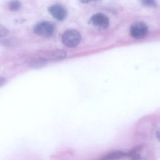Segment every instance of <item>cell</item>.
Listing matches in <instances>:
<instances>
[{
  "label": "cell",
  "instance_id": "obj_17",
  "mask_svg": "<svg viewBox=\"0 0 160 160\" xmlns=\"http://www.w3.org/2000/svg\"><path fill=\"white\" fill-rule=\"evenodd\" d=\"M92 1H89V0H82L81 1V2L83 3H88V2H90Z\"/></svg>",
  "mask_w": 160,
  "mask_h": 160
},
{
  "label": "cell",
  "instance_id": "obj_4",
  "mask_svg": "<svg viewBox=\"0 0 160 160\" xmlns=\"http://www.w3.org/2000/svg\"><path fill=\"white\" fill-rule=\"evenodd\" d=\"M89 22L95 28L100 30L106 29L109 24L108 18L101 13H98L93 15L90 19Z\"/></svg>",
  "mask_w": 160,
  "mask_h": 160
},
{
  "label": "cell",
  "instance_id": "obj_3",
  "mask_svg": "<svg viewBox=\"0 0 160 160\" xmlns=\"http://www.w3.org/2000/svg\"><path fill=\"white\" fill-rule=\"evenodd\" d=\"M147 25L142 22H138L133 23L129 29L131 35L133 38L140 39L144 38L148 32Z\"/></svg>",
  "mask_w": 160,
  "mask_h": 160
},
{
  "label": "cell",
  "instance_id": "obj_10",
  "mask_svg": "<svg viewBox=\"0 0 160 160\" xmlns=\"http://www.w3.org/2000/svg\"><path fill=\"white\" fill-rule=\"evenodd\" d=\"M145 146V144H142L137 145L132 148L128 152H127V157H130L132 155L138 152L143 149Z\"/></svg>",
  "mask_w": 160,
  "mask_h": 160
},
{
  "label": "cell",
  "instance_id": "obj_13",
  "mask_svg": "<svg viewBox=\"0 0 160 160\" xmlns=\"http://www.w3.org/2000/svg\"><path fill=\"white\" fill-rule=\"evenodd\" d=\"M142 3L147 6H155L156 5V2L154 0H143L142 1Z\"/></svg>",
  "mask_w": 160,
  "mask_h": 160
},
{
  "label": "cell",
  "instance_id": "obj_16",
  "mask_svg": "<svg viewBox=\"0 0 160 160\" xmlns=\"http://www.w3.org/2000/svg\"><path fill=\"white\" fill-rule=\"evenodd\" d=\"M156 136L157 139L160 140V131L159 129H157L156 132Z\"/></svg>",
  "mask_w": 160,
  "mask_h": 160
},
{
  "label": "cell",
  "instance_id": "obj_2",
  "mask_svg": "<svg viewBox=\"0 0 160 160\" xmlns=\"http://www.w3.org/2000/svg\"><path fill=\"white\" fill-rule=\"evenodd\" d=\"M54 26L53 23L48 21H42L38 23L33 29L34 33L42 37H49L53 34Z\"/></svg>",
  "mask_w": 160,
  "mask_h": 160
},
{
  "label": "cell",
  "instance_id": "obj_15",
  "mask_svg": "<svg viewBox=\"0 0 160 160\" xmlns=\"http://www.w3.org/2000/svg\"><path fill=\"white\" fill-rule=\"evenodd\" d=\"M6 82V80L3 78H0V87L3 86Z\"/></svg>",
  "mask_w": 160,
  "mask_h": 160
},
{
  "label": "cell",
  "instance_id": "obj_6",
  "mask_svg": "<svg viewBox=\"0 0 160 160\" xmlns=\"http://www.w3.org/2000/svg\"><path fill=\"white\" fill-rule=\"evenodd\" d=\"M40 55L41 58L46 59H59L64 58L67 55V53L64 50L56 49L41 52H40Z\"/></svg>",
  "mask_w": 160,
  "mask_h": 160
},
{
  "label": "cell",
  "instance_id": "obj_8",
  "mask_svg": "<svg viewBox=\"0 0 160 160\" xmlns=\"http://www.w3.org/2000/svg\"><path fill=\"white\" fill-rule=\"evenodd\" d=\"M47 63V59L40 57L32 61L30 63V67L33 68H39L44 67Z\"/></svg>",
  "mask_w": 160,
  "mask_h": 160
},
{
  "label": "cell",
  "instance_id": "obj_9",
  "mask_svg": "<svg viewBox=\"0 0 160 160\" xmlns=\"http://www.w3.org/2000/svg\"><path fill=\"white\" fill-rule=\"evenodd\" d=\"M22 4L18 0H12L8 4L9 10L12 11L18 10L21 7Z\"/></svg>",
  "mask_w": 160,
  "mask_h": 160
},
{
  "label": "cell",
  "instance_id": "obj_7",
  "mask_svg": "<svg viewBox=\"0 0 160 160\" xmlns=\"http://www.w3.org/2000/svg\"><path fill=\"white\" fill-rule=\"evenodd\" d=\"M127 157V152L123 151H117L105 156L101 160H117Z\"/></svg>",
  "mask_w": 160,
  "mask_h": 160
},
{
  "label": "cell",
  "instance_id": "obj_12",
  "mask_svg": "<svg viewBox=\"0 0 160 160\" xmlns=\"http://www.w3.org/2000/svg\"><path fill=\"white\" fill-rule=\"evenodd\" d=\"M0 42L3 45L6 46L11 45L14 43L13 40L8 39L3 40Z\"/></svg>",
  "mask_w": 160,
  "mask_h": 160
},
{
  "label": "cell",
  "instance_id": "obj_1",
  "mask_svg": "<svg viewBox=\"0 0 160 160\" xmlns=\"http://www.w3.org/2000/svg\"><path fill=\"white\" fill-rule=\"evenodd\" d=\"M81 38V35L79 32L74 29H69L63 33L62 40L63 43L66 46L73 48L78 45Z\"/></svg>",
  "mask_w": 160,
  "mask_h": 160
},
{
  "label": "cell",
  "instance_id": "obj_5",
  "mask_svg": "<svg viewBox=\"0 0 160 160\" xmlns=\"http://www.w3.org/2000/svg\"><path fill=\"white\" fill-rule=\"evenodd\" d=\"M48 11L53 18L60 21L64 20L67 15L66 9L62 6L59 4L51 6L48 8Z\"/></svg>",
  "mask_w": 160,
  "mask_h": 160
},
{
  "label": "cell",
  "instance_id": "obj_11",
  "mask_svg": "<svg viewBox=\"0 0 160 160\" xmlns=\"http://www.w3.org/2000/svg\"><path fill=\"white\" fill-rule=\"evenodd\" d=\"M9 33V30L6 27L0 24V38L7 36Z\"/></svg>",
  "mask_w": 160,
  "mask_h": 160
},
{
  "label": "cell",
  "instance_id": "obj_14",
  "mask_svg": "<svg viewBox=\"0 0 160 160\" xmlns=\"http://www.w3.org/2000/svg\"><path fill=\"white\" fill-rule=\"evenodd\" d=\"M130 157L131 160H140L141 155L139 152H138L132 155Z\"/></svg>",
  "mask_w": 160,
  "mask_h": 160
}]
</instances>
